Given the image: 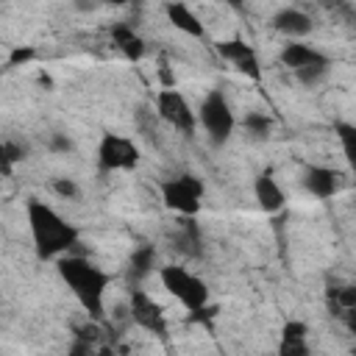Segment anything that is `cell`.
I'll return each mask as SVG.
<instances>
[{
  "instance_id": "cell-1",
  "label": "cell",
  "mask_w": 356,
  "mask_h": 356,
  "mask_svg": "<svg viewBox=\"0 0 356 356\" xmlns=\"http://www.w3.org/2000/svg\"><path fill=\"white\" fill-rule=\"evenodd\" d=\"M56 270H58V278L67 284V289L75 295V300L83 306V312L92 320H103L106 289L111 281L108 273L83 256H58Z\"/></svg>"
},
{
  "instance_id": "cell-2",
  "label": "cell",
  "mask_w": 356,
  "mask_h": 356,
  "mask_svg": "<svg viewBox=\"0 0 356 356\" xmlns=\"http://www.w3.org/2000/svg\"><path fill=\"white\" fill-rule=\"evenodd\" d=\"M25 211H28V228H31V239L39 259L64 256L78 245V228L67 222L50 203L31 197Z\"/></svg>"
},
{
  "instance_id": "cell-3",
  "label": "cell",
  "mask_w": 356,
  "mask_h": 356,
  "mask_svg": "<svg viewBox=\"0 0 356 356\" xmlns=\"http://www.w3.org/2000/svg\"><path fill=\"white\" fill-rule=\"evenodd\" d=\"M159 278H161L164 289H167L186 312H197V309L209 306V286H206V281L197 278L195 273H189L186 267L164 264V267H159Z\"/></svg>"
},
{
  "instance_id": "cell-4",
  "label": "cell",
  "mask_w": 356,
  "mask_h": 356,
  "mask_svg": "<svg viewBox=\"0 0 356 356\" xmlns=\"http://www.w3.org/2000/svg\"><path fill=\"white\" fill-rule=\"evenodd\" d=\"M197 122L203 125L206 136L211 139V145H225L236 128V117H234V108L228 103V97L220 92V89H211L203 100H200V108H197Z\"/></svg>"
},
{
  "instance_id": "cell-5",
  "label": "cell",
  "mask_w": 356,
  "mask_h": 356,
  "mask_svg": "<svg viewBox=\"0 0 356 356\" xmlns=\"http://www.w3.org/2000/svg\"><path fill=\"white\" fill-rule=\"evenodd\" d=\"M203 195H206V186L197 175L192 172H181V175H172L167 181H161V200L170 211L181 214V217H195L203 206Z\"/></svg>"
},
{
  "instance_id": "cell-6",
  "label": "cell",
  "mask_w": 356,
  "mask_h": 356,
  "mask_svg": "<svg viewBox=\"0 0 356 356\" xmlns=\"http://www.w3.org/2000/svg\"><path fill=\"white\" fill-rule=\"evenodd\" d=\"M156 114L186 136H192L197 128V111H192L189 100L175 86H164L156 92Z\"/></svg>"
},
{
  "instance_id": "cell-7",
  "label": "cell",
  "mask_w": 356,
  "mask_h": 356,
  "mask_svg": "<svg viewBox=\"0 0 356 356\" xmlns=\"http://www.w3.org/2000/svg\"><path fill=\"white\" fill-rule=\"evenodd\" d=\"M97 164L103 172H114V170H134L139 164V147L120 134H103L100 145H97Z\"/></svg>"
},
{
  "instance_id": "cell-8",
  "label": "cell",
  "mask_w": 356,
  "mask_h": 356,
  "mask_svg": "<svg viewBox=\"0 0 356 356\" xmlns=\"http://www.w3.org/2000/svg\"><path fill=\"white\" fill-rule=\"evenodd\" d=\"M128 312H131V320L150 331V334H167V317H164V309L161 303H156L145 289H131L128 295Z\"/></svg>"
},
{
  "instance_id": "cell-9",
  "label": "cell",
  "mask_w": 356,
  "mask_h": 356,
  "mask_svg": "<svg viewBox=\"0 0 356 356\" xmlns=\"http://www.w3.org/2000/svg\"><path fill=\"white\" fill-rule=\"evenodd\" d=\"M217 56L225 58L228 64H234L236 72H242L245 78L250 81H261V67H259V56H256V47L248 44L245 39H222L214 44Z\"/></svg>"
},
{
  "instance_id": "cell-10",
  "label": "cell",
  "mask_w": 356,
  "mask_h": 356,
  "mask_svg": "<svg viewBox=\"0 0 356 356\" xmlns=\"http://www.w3.org/2000/svg\"><path fill=\"white\" fill-rule=\"evenodd\" d=\"M278 61H281L286 70H292V72H298V70H303V67H314V64H331V58H328L323 50H317L314 44H306V42H298V39H289V42L281 47Z\"/></svg>"
},
{
  "instance_id": "cell-11",
  "label": "cell",
  "mask_w": 356,
  "mask_h": 356,
  "mask_svg": "<svg viewBox=\"0 0 356 356\" xmlns=\"http://www.w3.org/2000/svg\"><path fill=\"white\" fill-rule=\"evenodd\" d=\"M303 189L320 200H328L339 192V172L331 170V167H323V164H309L303 170V178H300Z\"/></svg>"
},
{
  "instance_id": "cell-12",
  "label": "cell",
  "mask_w": 356,
  "mask_h": 356,
  "mask_svg": "<svg viewBox=\"0 0 356 356\" xmlns=\"http://www.w3.org/2000/svg\"><path fill=\"white\" fill-rule=\"evenodd\" d=\"M253 195H256L259 209L267 211V214H275V211H281V209L286 206V195H284L278 178L273 175V170H264V172L256 175V181H253Z\"/></svg>"
},
{
  "instance_id": "cell-13",
  "label": "cell",
  "mask_w": 356,
  "mask_h": 356,
  "mask_svg": "<svg viewBox=\"0 0 356 356\" xmlns=\"http://www.w3.org/2000/svg\"><path fill=\"white\" fill-rule=\"evenodd\" d=\"M164 14H167V22H170L175 31H181V33H186V36H192V39H206V25L200 22V17H197L186 3H181V0H167V3H164Z\"/></svg>"
},
{
  "instance_id": "cell-14",
  "label": "cell",
  "mask_w": 356,
  "mask_h": 356,
  "mask_svg": "<svg viewBox=\"0 0 356 356\" xmlns=\"http://www.w3.org/2000/svg\"><path fill=\"white\" fill-rule=\"evenodd\" d=\"M273 28H275L278 33H284L286 39H300V36L312 33L314 22H312V17H309L306 11L286 6V8H281V11L273 14Z\"/></svg>"
},
{
  "instance_id": "cell-15",
  "label": "cell",
  "mask_w": 356,
  "mask_h": 356,
  "mask_svg": "<svg viewBox=\"0 0 356 356\" xmlns=\"http://www.w3.org/2000/svg\"><path fill=\"white\" fill-rule=\"evenodd\" d=\"M281 356H306L309 353V325L303 320H286L281 325Z\"/></svg>"
},
{
  "instance_id": "cell-16",
  "label": "cell",
  "mask_w": 356,
  "mask_h": 356,
  "mask_svg": "<svg viewBox=\"0 0 356 356\" xmlns=\"http://www.w3.org/2000/svg\"><path fill=\"white\" fill-rule=\"evenodd\" d=\"M111 42L128 61H139L145 56V39L128 25H114L111 28Z\"/></svg>"
},
{
  "instance_id": "cell-17",
  "label": "cell",
  "mask_w": 356,
  "mask_h": 356,
  "mask_svg": "<svg viewBox=\"0 0 356 356\" xmlns=\"http://www.w3.org/2000/svg\"><path fill=\"white\" fill-rule=\"evenodd\" d=\"M334 134L339 139V147H342V156L348 161V167L353 170L356 175V122H334Z\"/></svg>"
},
{
  "instance_id": "cell-18",
  "label": "cell",
  "mask_w": 356,
  "mask_h": 356,
  "mask_svg": "<svg viewBox=\"0 0 356 356\" xmlns=\"http://www.w3.org/2000/svg\"><path fill=\"white\" fill-rule=\"evenodd\" d=\"M131 275L134 278H145L156 270V248L153 245H139L134 253H131Z\"/></svg>"
},
{
  "instance_id": "cell-19",
  "label": "cell",
  "mask_w": 356,
  "mask_h": 356,
  "mask_svg": "<svg viewBox=\"0 0 356 356\" xmlns=\"http://www.w3.org/2000/svg\"><path fill=\"white\" fill-rule=\"evenodd\" d=\"M328 300L334 309L339 312H356V284H342V286H331L328 289Z\"/></svg>"
},
{
  "instance_id": "cell-20",
  "label": "cell",
  "mask_w": 356,
  "mask_h": 356,
  "mask_svg": "<svg viewBox=\"0 0 356 356\" xmlns=\"http://www.w3.org/2000/svg\"><path fill=\"white\" fill-rule=\"evenodd\" d=\"M25 156H28V147H25V145H17L14 139H6V142H3V147H0L3 175L8 178V175H11V170H14V164H17V161H22Z\"/></svg>"
},
{
  "instance_id": "cell-21",
  "label": "cell",
  "mask_w": 356,
  "mask_h": 356,
  "mask_svg": "<svg viewBox=\"0 0 356 356\" xmlns=\"http://www.w3.org/2000/svg\"><path fill=\"white\" fill-rule=\"evenodd\" d=\"M245 128H248V134H253V136H267V134L273 131V120H270L264 111H248V114H245Z\"/></svg>"
},
{
  "instance_id": "cell-22",
  "label": "cell",
  "mask_w": 356,
  "mask_h": 356,
  "mask_svg": "<svg viewBox=\"0 0 356 356\" xmlns=\"http://www.w3.org/2000/svg\"><path fill=\"white\" fill-rule=\"evenodd\" d=\"M320 6L325 11H331L334 17L345 19L348 25H356V8L350 6V0H320Z\"/></svg>"
},
{
  "instance_id": "cell-23",
  "label": "cell",
  "mask_w": 356,
  "mask_h": 356,
  "mask_svg": "<svg viewBox=\"0 0 356 356\" xmlns=\"http://www.w3.org/2000/svg\"><path fill=\"white\" fill-rule=\"evenodd\" d=\"M36 58V47H31V44H17V47H11L8 50V58H6V67H25V64H31Z\"/></svg>"
},
{
  "instance_id": "cell-24",
  "label": "cell",
  "mask_w": 356,
  "mask_h": 356,
  "mask_svg": "<svg viewBox=\"0 0 356 356\" xmlns=\"http://www.w3.org/2000/svg\"><path fill=\"white\" fill-rule=\"evenodd\" d=\"M328 70H331V64H314V67H303V70H298V72H295V78H298L300 83L312 86V83L323 81V78L328 75Z\"/></svg>"
},
{
  "instance_id": "cell-25",
  "label": "cell",
  "mask_w": 356,
  "mask_h": 356,
  "mask_svg": "<svg viewBox=\"0 0 356 356\" xmlns=\"http://www.w3.org/2000/svg\"><path fill=\"white\" fill-rule=\"evenodd\" d=\"M53 192L58 197H64V200H78L81 197V189H78V184L72 178H56L53 181Z\"/></svg>"
},
{
  "instance_id": "cell-26",
  "label": "cell",
  "mask_w": 356,
  "mask_h": 356,
  "mask_svg": "<svg viewBox=\"0 0 356 356\" xmlns=\"http://www.w3.org/2000/svg\"><path fill=\"white\" fill-rule=\"evenodd\" d=\"M50 150H56V153H70V150H72V142H70L64 134H53V139H50Z\"/></svg>"
},
{
  "instance_id": "cell-27",
  "label": "cell",
  "mask_w": 356,
  "mask_h": 356,
  "mask_svg": "<svg viewBox=\"0 0 356 356\" xmlns=\"http://www.w3.org/2000/svg\"><path fill=\"white\" fill-rule=\"evenodd\" d=\"M222 3H225V6H231V8H242L248 0H222Z\"/></svg>"
},
{
  "instance_id": "cell-28",
  "label": "cell",
  "mask_w": 356,
  "mask_h": 356,
  "mask_svg": "<svg viewBox=\"0 0 356 356\" xmlns=\"http://www.w3.org/2000/svg\"><path fill=\"white\" fill-rule=\"evenodd\" d=\"M348 328H350L353 337H356V312H350V317H348Z\"/></svg>"
},
{
  "instance_id": "cell-29",
  "label": "cell",
  "mask_w": 356,
  "mask_h": 356,
  "mask_svg": "<svg viewBox=\"0 0 356 356\" xmlns=\"http://www.w3.org/2000/svg\"><path fill=\"white\" fill-rule=\"evenodd\" d=\"M103 3H108V6H125V3H131V0H103Z\"/></svg>"
}]
</instances>
